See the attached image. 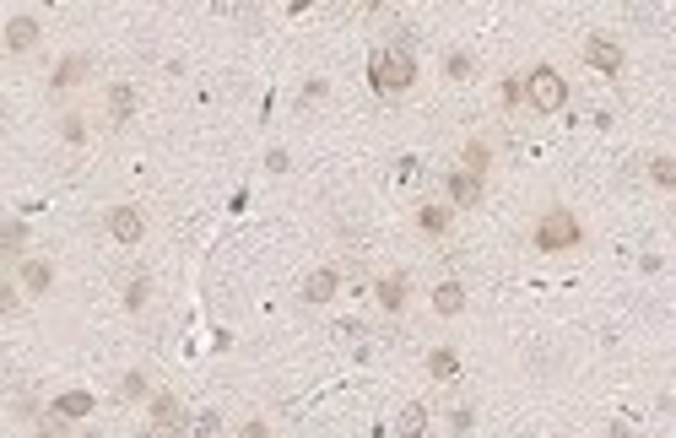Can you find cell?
<instances>
[{"label": "cell", "mask_w": 676, "mask_h": 438, "mask_svg": "<svg viewBox=\"0 0 676 438\" xmlns=\"http://www.w3.org/2000/svg\"><path fill=\"white\" fill-rule=\"evenodd\" d=\"M444 201L455 211H476L487 201V179L466 174V168H449V174H444Z\"/></svg>", "instance_id": "ba28073f"}, {"label": "cell", "mask_w": 676, "mask_h": 438, "mask_svg": "<svg viewBox=\"0 0 676 438\" xmlns=\"http://www.w3.org/2000/svg\"><path fill=\"white\" fill-rule=\"evenodd\" d=\"M103 233H109L114 244L136 249L141 238H147V211H141L136 201H114L109 211H103Z\"/></svg>", "instance_id": "277c9868"}, {"label": "cell", "mask_w": 676, "mask_h": 438, "mask_svg": "<svg viewBox=\"0 0 676 438\" xmlns=\"http://www.w3.org/2000/svg\"><path fill=\"white\" fill-rule=\"evenodd\" d=\"M147 438H190L184 428H157V422H147Z\"/></svg>", "instance_id": "1f68e13d"}, {"label": "cell", "mask_w": 676, "mask_h": 438, "mask_svg": "<svg viewBox=\"0 0 676 438\" xmlns=\"http://www.w3.org/2000/svg\"><path fill=\"white\" fill-rule=\"evenodd\" d=\"M238 438H276V433H271V422H265V417H249L244 428H238Z\"/></svg>", "instance_id": "f546056e"}, {"label": "cell", "mask_w": 676, "mask_h": 438, "mask_svg": "<svg viewBox=\"0 0 676 438\" xmlns=\"http://www.w3.org/2000/svg\"><path fill=\"white\" fill-rule=\"evenodd\" d=\"M60 141L71 146V152H82V146L92 141V119H87V109H65V114H60Z\"/></svg>", "instance_id": "d6986e66"}, {"label": "cell", "mask_w": 676, "mask_h": 438, "mask_svg": "<svg viewBox=\"0 0 676 438\" xmlns=\"http://www.w3.org/2000/svg\"><path fill=\"white\" fill-rule=\"evenodd\" d=\"M65 428H71V422H65L60 411H44V417H38V438H65Z\"/></svg>", "instance_id": "f1b7e54d"}, {"label": "cell", "mask_w": 676, "mask_h": 438, "mask_svg": "<svg viewBox=\"0 0 676 438\" xmlns=\"http://www.w3.org/2000/svg\"><path fill=\"white\" fill-rule=\"evenodd\" d=\"M38 44H44V22H38L33 11H17V17L6 22V55L22 60V55H33Z\"/></svg>", "instance_id": "9c48e42d"}, {"label": "cell", "mask_w": 676, "mask_h": 438, "mask_svg": "<svg viewBox=\"0 0 676 438\" xmlns=\"http://www.w3.org/2000/svg\"><path fill=\"white\" fill-rule=\"evenodd\" d=\"M444 76H449V82H471V76H476V55H471V49H449V55H444Z\"/></svg>", "instance_id": "484cf974"}, {"label": "cell", "mask_w": 676, "mask_h": 438, "mask_svg": "<svg viewBox=\"0 0 676 438\" xmlns=\"http://www.w3.org/2000/svg\"><path fill=\"white\" fill-rule=\"evenodd\" d=\"M395 438H428V406H422V401L401 406V417H395Z\"/></svg>", "instance_id": "603a6c76"}, {"label": "cell", "mask_w": 676, "mask_h": 438, "mask_svg": "<svg viewBox=\"0 0 676 438\" xmlns=\"http://www.w3.org/2000/svg\"><path fill=\"white\" fill-rule=\"evenodd\" d=\"M87 76H92V55H87V49H71V55L49 71V98H71Z\"/></svg>", "instance_id": "52a82bcc"}, {"label": "cell", "mask_w": 676, "mask_h": 438, "mask_svg": "<svg viewBox=\"0 0 676 438\" xmlns=\"http://www.w3.org/2000/svg\"><path fill=\"white\" fill-rule=\"evenodd\" d=\"M49 411H60L65 422H82V417L98 411V395H92V390H60L55 401H49Z\"/></svg>", "instance_id": "2e32d148"}, {"label": "cell", "mask_w": 676, "mask_h": 438, "mask_svg": "<svg viewBox=\"0 0 676 438\" xmlns=\"http://www.w3.org/2000/svg\"><path fill=\"white\" fill-rule=\"evenodd\" d=\"M568 103V82L558 65H530L525 71V109L530 114H563Z\"/></svg>", "instance_id": "3957f363"}, {"label": "cell", "mask_w": 676, "mask_h": 438, "mask_svg": "<svg viewBox=\"0 0 676 438\" xmlns=\"http://www.w3.org/2000/svg\"><path fill=\"white\" fill-rule=\"evenodd\" d=\"M530 244H536L541 255H574V249L585 244V222H579L568 206H547L536 222H530Z\"/></svg>", "instance_id": "6da1fadb"}, {"label": "cell", "mask_w": 676, "mask_h": 438, "mask_svg": "<svg viewBox=\"0 0 676 438\" xmlns=\"http://www.w3.org/2000/svg\"><path fill=\"white\" fill-rule=\"evenodd\" d=\"M0 314H6V320H17V314H22V282H17V276H6V287H0Z\"/></svg>", "instance_id": "83f0119b"}, {"label": "cell", "mask_w": 676, "mask_h": 438, "mask_svg": "<svg viewBox=\"0 0 676 438\" xmlns=\"http://www.w3.org/2000/svg\"><path fill=\"white\" fill-rule=\"evenodd\" d=\"M498 109L503 114H514V109H525V76H503V82H498Z\"/></svg>", "instance_id": "cb8c5ba5"}, {"label": "cell", "mask_w": 676, "mask_h": 438, "mask_svg": "<svg viewBox=\"0 0 676 438\" xmlns=\"http://www.w3.org/2000/svg\"><path fill=\"white\" fill-rule=\"evenodd\" d=\"M412 222H417L422 238H449V228H455V206L449 201H417Z\"/></svg>", "instance_id": "7c38bea8"}, {"label": "cell", "mask_w": 676, "mask_h": 438, "mask_svg": "<svg viewBox=\"0 0 676 438\" xmlns=\"http://www.w3.org/2000/svg\"><path fill=\"white\" fill-rule=\"evenodd\" d=\"M422 368H428V379L455 384V379H460V352H455V347H433V352H428V363H422Z\"/></svg>", "instance_id": "44dd1931"}, {"label": "cell", "mask_w": 676, "mask_h": 438, "mask_svg": "<svg viewBox=\"0 0 676 438\" xmlns=\"http://www.w3.org/2000/svg\"><path fill=\"white\" fill-rule=\"evenodd\" d=\"M368 82H374V92H384V98L406 92L417 82V55H412V49H401V44L374 49V60H368Z\"/></svg>", "instance_id": "7a4b0ae2"}, {"label": "cell", "mask_w": 676, "mask_h": 438, "mask_svg": "<svg viewBox=\"0 0 676 438\" xmlns=\"http://www.w3.org/2000/svg\"><path fill=\"white\" fill-rule=\"evenodd\" d=\"M22 249H28V222H22V217H11V222H6V233H0V265L11 271L17 260H28Z\"/></svg>", "instance_id": "ac0fdd59"}, {"label": "cell", "mask_w": 676, "mask_h": 438, "mask_svg": "<svg viewBox=\"0 0 676 438\" xmlns=\"http://www.w3.org/2000/svg\"><path fill=\"white\" fill-rule=\"evenodd\" d=\"M147 303H152V276H147V271H136V276L125 282V309H130V314H141Z\"/></svg>", "instance_id": "d4e9b609"}, {"label": "cell", "mask_w": 676, "mask_h": 438, "mask_svg": "<svg viewBox=\"0 0 676 438\" xmlns=\"http://www.w3.org/2000/svg\"><path fill=\"white\" fill-rule=\"evenodd\" d=\"M103 103H109V125L114 130H125L130 119H136V87L130 82H114L109 92H103Z\"/></svg>", "instance_id": "5bb4252c"}, {"label": "cell", "mask_w": 676, "mask_h": 438, "mask_svg": "<svg viewBox=\"0 0 676 438\" xmlns=\"http://www.w3.org/2000/svg\"><path fill=\"white\" fill-rule=\"evenodd\" d=\"M6 276H17L28 298H49V292H55V282H60V271H55V260H49V255H28V260H17Z\"/></svg>", "instance_id": "8992f818"}, {"label": "cell", "mask_w": 676, "mask_h": 438, "mask_svg": "<svg viewBox=\"0 0 676 438\" xmlns=\"http://www.w3.org/2000/svg\"><path fill=\"white\" fill-rule=\"evenodd\" d=\"M325 92H330V82H325V76H314V82H309V87H303V103H320V98H325Z\"/></svg>", "instance_id": "4dcf8cb0"}, {"label": "cell", "mask_w": 676, "mask_h": 438, "mask_svg": "<svg viewBox=\"0 0 676 438\" xmlns=\"http://www.w3.org/2000/svg\"><path fill=\"white\" fill-rule=\"evenodd\" d=\"M190 438H222V411H195Z\"/></svg>", "instance_id": "4316f807"}, {"label": "cell", "mask_w": 676, "mask_h": 438, "mask_svg": "<svg viewBox=\"0 0 676 438\" xmlns=\"http://www.w3.org/2000/svg\"><path fill=\"white\" fill-rule=\"evenodd\" d=\"M493 141H487V136H471L466 146H460V168H466V174H476V179H487V174H493Z\"/></svg>", "instance_id": "e0dca14e"}, {"label": "cell", "mask_w": 676, "mask_h": 438, "mask_svg": "<svg viewBox=\"0 0 676 438\" xmlns=\"http://www.w3.org/2000/svg\"><path fill=\"white\" fill-rule=\"evenodd\" d=\"M336 292H341V271H336V265H314V271L303 276V303H309V309L336 303Z\"/></svg>", "instance_id": "8fae6325"}, {"label": "cell", "mask_w": 676, "mask_h": 438, "mask_svg": "<svg viewBox=\"0 0 676 438\" xmlns=\"http://www.w3.org/2000/svg\"><path fill=\"white\" fill-rule=\"evenodd\" d=\"M466 309H471V292H466V282L444 276V282L433 287V314H439V320H460Z\"/></svg>", "instance_id": "4fadbf2b"}, {"label": "cell", "mask_w": 676, "mask_h": 438, "mask_svg": "<svg viewBox=\"0 0 676 438\" xmlns=\"http://www.w3.org/2000/svg\"><path fill=\"white\" fill-rule=\"evenodd\" d=\"M374 303L384 314H406V303H412V276H406V271H384L374 282Z\"/></svg>", "instance_id": "30bf717a"}, {"label": "cell", "mask_w": 676, "mask_h": 438, "mask_svg": "<svg viewBox=\"0 0 676 438\" xmlns=\"http://www.w3.org/2000/svg\"><path fill=\"white\" fill-rule=\"evenodd\" d=\"M644 174H649V184H655L660 195H676V152H655Z\"/></svg>", "instance_id": "7402d4cb"}, {"label": "cell", "mask_w": 676, "mask_h": 438, "mask_svg": "<svg viewBox=\"0 0 676 438\" xmlns=\"http://www.w3.org/2000/svg\"><path fill=\"white\" fill-rule=\"evenodd\" d=\"M147 422H157V428H184V401L174 390H157L147 401Z\"/></svg>", "instance_id": "9a60e30c"}, {"label": "cell", "mask_w": 676, "mask_h": 438, "mask_svg": "<svg viewBox=\"0 0 676 438\" xmlns=\"http://www.w3.org/2000/svg\"><path fill=\"white\" fill-rule=\"evenodd\" d=\"M152 379L141 374V368H130V374H119V384H114V401H125V406H136V401H152Z\"/></svg>", "instance_id": "ffe728a7"}, {"label": "cell", "mask_w": 676, "mask_h": 438, "mask_svg": "<svg viewBox=\"0 0 676 438\" xmlns=\"http://www.w3.org/2000/svg\"><path fill=\"white\" fill-rule=\"evenodd\" d=\"M579 60H585L590 71H601V76H622V65H628V49H622L612 33H585V44H579Z\"/></svg>", "instance_id": "5b68a950"}]
</instances>
